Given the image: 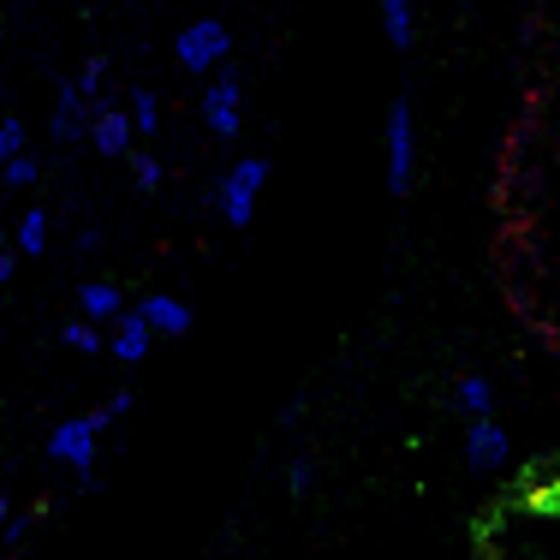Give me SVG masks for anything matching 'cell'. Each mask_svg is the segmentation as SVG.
<instances>
[{
  "label": "cell",
  "instance_id": "cell-1",
  "mask_svg": "<svg viewBox=\"0 0 560 560\" xmlns=\"http://www.w3.org/2000/svg\"><path fill=\"white\" fill-rule=\"evenodd\" d=\"M114 423V411L102 406V411H84V418H60L55 430H48V459L60 465V471H72L84 489H102L96 477V447H102V430Z\"/></svg>",
  "mask_w": 560,
  "mask_h": 560
},
{
  "label": "cell",
  "instance_id": "cell-2",
  "mask_svg": "<svg viewBox=\"0 0 560 560\" xmlns=\"http://www.w3.org/2000/svg\"><path fill=\"white\" fill-rule=\"evenodd\" d=\"M262 185H269V162H262V155H238V162L226 167V179L215 185V209H221V221L245 233V226L257 221V197H262Z\"/></svg>",
  "mask_w": 560,
  "mask_h": 560
},
{
  "label": "cell",
  "instance_id": "cell-3",
  "mask_svg": "<svg viewBox=\"0 0 560 560\" xmlns=\"http://www.w3.org/2000/svg\"><path fill=\"white\" fill-rule=\"evenodd\" d=\"M418 173V126H411V96L388 102V191L406 197Z\"/></svg>",
  "mask_w": 560,
  "mask_h": 560
},
{
  "label": "cell",
  "instance_id": "cell-4",
  "mask_svg": "<svg viewBox=\"0 0 560 560\" xmlns=\"http://www.w3.org/2000/svg\"><path fill=\"white\" fill-rule=\"evenodd\" d=\"M238 96H245V84H238V72L233 66H221V72H209V90H203V102H197V114H203V126H209V138H221V143H238Z\"/></svg>",
  "mask_w": 560,
  "mask_h": 560
},
{
  "label": "cell",
  "instance_id": "cell-5",
  "mask_svg": "<svg viewBox=\"0 0 560 560\" xmlns=\"http://www.w3.org/2000/svg\"><path fill=\"white\" fill-rule=\"evenodd\" d=\"M173 55H179L185 72H221L226 55H233V36H226L221 19H197V24H185V31H179Z\"/></svg>",
  "mask_w": 560,
  "mask_h": 560
},
{
  "label": "cell",
  "instance_id": "cell-6",
  "mask_svg": "<svg viewBox=\"0 0 560 560\" xmlns=\"http://www.w3.org/2000/svg\"><path fill=\"white\" fill-rule=\"evenodd\" d=\"M506 453H513V442H506V430L495 418H465V465H471L477 477L501 471Z\"/></svg>",
  "mask_w": 560,
  "mask_h": 560
},
{
  "label": "cell",
  "instance_id": "cell-7",
  "mask_svg": "<svg viewBox=\"0 0 560 560\" xmlns=\"http://www.w3.org/2000/svg\"><path fill=\"white\" fill-rule=\"evenodd\" d=\"M90 119H96V102L78 90V78H60V90H55V119H48L55 143H78V138L90 131Z\"/></svg>",
  "mask_w": 560,
  "mask_h": 560
},
{
  "label": "cell",
  "instance_id": "cell-8",
  "mask_svg": "<svg viewBox=\"0 0 560 560\" xmlns=\"http://www.w3.org/2000/svg\"><path fill=\"white\" fill-rule=\"evenodd\" d=\"M131 108H119V102L102 96L96 102V119H90V150L108 155V162H119V155H131Z\"/></svg>",
  "mask_w": 560,
  "mask_h": 560
},
{
  "label": "cell",
  "instance_id": "cell-9",
  "mask_svg": "<svg viewBox=\"0 0 560 560\" xmlns=\"http://www.w3.org/2000/svg\"><path fill=\"white\" fill-rule=\"evenodd\" d=\"M138 311L150 316L155 340H185V335H191V304H185V299H173V292H143V299H138Z\"/></svg>",
  "mask_w": 560,
  "mask_h": 560
},
{
  "label": "cell",
  "instance_id": "cell-10",
  "mask_svg": "<svg viewBox=\"0 0 560 560\" xmlns=\"http://www.w3.org/2000/svg\"><path fill=\"white\" fill-rule=\"evenodd\" d=\"M150 346H155V328H150V316H143V311H126L114 323L108 352L119 358V364H143V358H150Z\"/></svg>",
  "mask_w": 560,
  "mask_h": 560
},
{
  "label": "cell",
  "instance_id": "cell-11",
  "mask_svg": "<svg viewBox=\"0 0 560 560\" xmlns=\"http://www.w3.org/2000/svg\"><path fill=\"white\" fill-rule=\"evenodd\" d=\"M78 316H90V323H119V316H126V292L108 287V280H84V287H78Z\"/></svg>",
  "mask_w": 560,
  "mask_h": 560
},
{
  "label": "cell",
  "instance_id": "cell-12",
  "mask_svg": "<svg viewBox=\"0 0 560 560\" xmlns=\"http://www.w3.org/2000/svg\"><path fill=\"white\" fill-rule=\"evenodd\" d=\"M453 411H459V418H495V382L489 376H459L453 382Z\"/></svg>",
  "mask_w": 560,
  "mask_h": 560
},
{
  "label": "cell",
  "instance_id": "cell-13",
  "mask_svg": "<svg viewBox=\"0 0 560 560\" xmlns=\"http://www.w3.org/2000/svg\"><path fill=\"white\" fill-rule=\"evenodd\" d=\"M382 36H388V48L406 55L411 43H418V19H411V0H382Z\"/></svg>",
  "mask_w": 560,
  "mask_h": 560
},
{
  "label": "cell",
  "instance_id": "cell-14",
  "mask_svg": "<svg viewBox=\"0 0 560 560\" xmlns=\"http://www.w3.org/2000/svg\"><path fill=\"white\" fill-rule=\"evenodd\" d=\"M12 250H19V257H43V250H48V215H43V209H24V215H19Z\"/></svg>",
  "mask_w": 560,
  "mask_h": 560
},
{
  "label": "cell",
  "instance_id": "cell-15",
  "mask_svg": "<svg viewBox=\"0 0 560 560\" xmlns=\"http://www.w3.org/2000/svg\"><path fill=\"white\" fill-rule=\"evenodd\" d=\"M60 346H66V352H84V358L108 352V340H102V323H90V316L66 323V328H60Z\"/></svg>",
  "mask_w": 560,
  "mask_h": 560
},
{
  "label": "cell",
  "instance_id": "cell-16",
  "mask_svg": "<svg viewBox=\"0 0 560 560\" xmlns=\"http://www.w3.org/2000/svg\"><path fill=\"white\" fill-rule=\"evenodd\" d=\"M131 126H138V138H155L162 131V102H155V90H131Z\"/></svg>",
  "mask_w": 560,
  "mask_h": 560
},
{
  "label": "cell",
  "instance_id": "cell-17",
  "mask_svg": "<svg viewBox=\"0 0 560 560\" xmlns=\"http://www.w3.org/2000/svg\"><path fill=\"white\" fill-rule=\"evenodd\" d=\"M0 179H7V191H31V185L43 179V162H36V155H12V162L0 167Z\"/></svg>",
  "mask_w": 560,
  "mask_h": 560
},
{
  "label": "cell",
  "instance_id": "cell-18",
  "mask_svg": "<svg viewBox=\"0 0 560 560\" xmlns=\"http://www.w3.org/2000/svg\"><path fill=\"white\" fill-rule=\"evenodd\" d=\"M102 84H108V55H90L84 72H78V90H84L90 102H102Z\"/></svg>",
  "mask_w": 560,
  "mask_h": 560
},
{
  "label": "cell",
  "instance_id": "cell-19",
  "mask_svg": "<svg viewBox=\"0 0 560 560\" xmlns=\"http://www.w3.org/2000/svg\"><path fill=\"white\" fill-rule=\"evenodd\" d=\"M311 483H316V459L299 453V459L287 465V495H311Z\"/></svg>",
  "mask_w": 560,
  "mask_h": 560
},
{
  "label": "cell",
  "instance_id": "cell-20",
  "mask_svg": "<svg viewBox=\"0 0 560 560\" xmlns=\"http://www.w3.org/2000/svg\"><path fill=\"white\" fill-rule=\"evenodd\" d=\"M131 173H138V185H143V191H155V185H162V179H167V167H162V162H155V155H150V150H131Z\"/></svg>",
  "mask_w": 560,
  "mask_h": 560
},
{
  "label": "cell",
  "instance_id": "cell-21",
  "mask_svg": "<svg viewBox=\"0 0 560 560\" xmlns=\"http://www.w3.org/2000/svg\"><path fill=\"white\" fill-rule=\"evenodd\" d=\"M36 525H43V506H36V513H12V518H7V530H0V537H7V549H19V542L31 537Z\"/></svg>",
  "mask_w": 560,
  "mask_h": 560
},
{
  "label": "cell",
  "instance_id": "cell-22",
  "mask_svg": "<svg viewBox=\"0 0 560 560\" xmlns=\"http://www.w3.org/2000/svg\"><path fill=\"white\" fill-rule=\"evenodd\" d=\"M12 155H24V119H0V167Z\"/></svg>",
  "mask_w": 560,
  "mask_h": 560
},
{
  "label": "cell",
  "instance_id": "cell-23",
  "mask_svg": "<svg viewBox=\"0 0 560 560\" xmlns=\"http://www.w3.org/2000/svg\"><path fill=\"white\" fill-rule=\"evenodd\" d=\"M108 238H102V226H78V250H102Z\"/></svg>",
  "mask_w": 560,
  "mask_h": 560
},
{
  "label": "cell",
  "instance_id": "cell-24",
  "mask_svg": "<svg viewBox=\"0 0 560 560\" xmlns=\"http://www.w3.org/2000/svg\"><path fill=\"white\" fill-rule=\"evenodd\" d=\"M12 275H19V250H12V245H7V250H0V287H7V280H12Z\"/></svg>",
  "mask_w": 560,
  "mask_h": 560
},
{
  "label": "cell",
  "instance_id": "cell-25",
  "mask_svg": "<svg viewBox=\"0 0 560 560\" xmlns=\"http://www.w3.org/2000/svg\"><path fill=\"white\" fill-rule=\"evenodd\" d=\"M108 411H114V418H126V411H131V388H119V394L108 399Z\"/></svg>",
  "mask_w": 560,
  "mask_h": 560
},
{
  "label": "cell",
  "instance_id": "cell-26",
  "mask_svg": "<svg viewBox=\"0 0 560 560\" xmlns=\"http://www.w3.org/2000/svg\"><path fill=\"white\" fill-rule=\"evenodd\" d=\"M7 518H12V501H7V495H0V525H7Z\"/></svg>",
  "mask_w": 560,
  "mask_h": 560
},
{
  "label": "cell",
  "instance_id": "cell-27",
  "mask_svg": "<svg viewBox=\"0 0 560 560\" xmlns=\"http://www.w3.org/2000/svg\"><path fill=\"white\" fill-rule=\"evenodd\" d=\"M0 108H7V84H0Z\"/></svg>",
  "mask_w": 560,
  "mask_h": 560
},
{
  "label": "cell",
  "instance_id": "cell-28",
  "mask_svg": "<svg viewBox=\"0 0 560 560\" xmlns=\"http://www.w3.org/2000/svg\"><path fill=\"white\" fill-rule=\"evenodd\" d=\"M0 250H7V238H0Z\"/></svg>",
  "mask_w": 560,
  "mask_h": 560
},
{
  "label": "cell",
  "instance_id": "cell-29",
  "mask_svg": "<svg viewBox=\"0 0 560 560\" xmlns=\"http://www.w3.org/2000/svg\"><path fill=\"white\" fill-rule=\"evenodd\" d=\"M0 560H7V555H0Z\"/></svg>",
  "mask_w": 560,
  "mask_h": 560
}]
</instances>
